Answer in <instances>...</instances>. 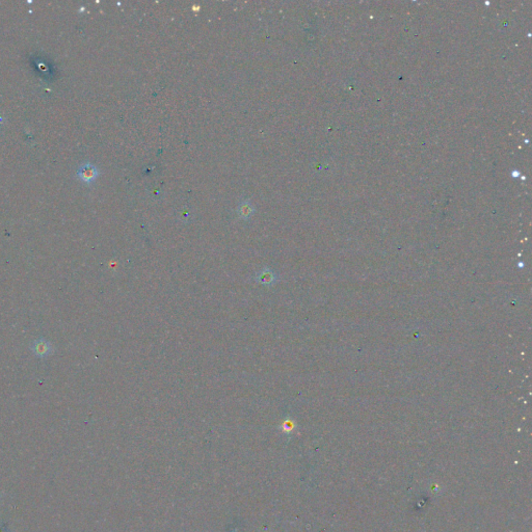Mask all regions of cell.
<instances>
[{"label":"cell","instance_id":"6da1fadb","mask_svg":"<svg viewBox=\"0 0 532 532\" xmlns=\"http://www.w3.org/2000/svg\"><path fill=\"white\" fill-rule=\"evenodd\" d=\"M32 351H33L34 355L44 359V357L49 356L52 354L53 348H52V345H51L50 342H48L47 340L43 339V338H40V339L35 340L33 343Z\"/></svg>","mask_w":532,"mask_h":532},{"label":"cell","instance_id":"7a4b0ae2","mask_svg":"<svg viewBox=\"0 0 532 532\" xmlns=\"http://www.w3.org/2000/svg\"><path fill=\"white\" fill-rule=\"evenodd\" d=\"M77 174H78V177L82 182L90 184V183L94 182L97 176H98V171H97L96 167H94L93 164L85 163L82 167H80Z\"/></svg>","mask_w":532,"mask_h":532},{"label":"cell","instance_id":"3957f363","mask_svg":"<svg viewBox=\"0 0 532 532\" xmlns=\"http://www.w3.org/2000/svg\"><path fill=\"white\" fill-rule=\"evenodd\" d=\"M255 280H256V282H258L260 284H263V285H266V286H272L277 281V276H276L274 270L265 267L256 276Z\"/></svg>","mask_w":532,"mask_h":532},{"label":"cell","instance_id":"277c9868","mask_svg":"<svg viewBox=\"0 0 532 532\" xmlns=\"http://www.w3.org/2000/svg\"><path fill=\"white\" fill-rule=\"evenodd\" d=\"M237 213L240 218L248 220L255 213V208L250 204L249 201H244L243 203H240V205L238 206Z\"/></svg>","mask_w":532,"mask_h":532}]
</instances>
